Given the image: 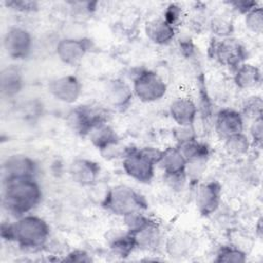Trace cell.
<instances>
[{"instance_id": "cell-22", "label": "cell", "mask_w": 263, "mask_h": 263, "mask_svg": "<svg viewBox=\"0 0 263 263\" xmlns=\"http://www.w3.org/2000/svg\"><path fill=\"white\" fill-rule=\"evenodd\" d=\"M251 146V139L245 135L243 132L231 135L224 139V149L233 157L245 156L250 151Z\"/></svg>"}, {"instance_id": "cell-13", "label": "cell", "mask_w": 263, "mask_h": 263, "mask_svg": "<svg viewBox=\"0 0 263 263\" xmlns=\"http://www.w3.org/2000/svg\"><path fill=\"white\" fill-rule=\"evenodd\" d=\"M100 165L87 158H77L72 161L69 167L71 179L80 186L93 185L100 175Z\"/></svg>"}, {"instance_id": "cell-35", "label": "cell", "mask_w": 263, "mask_h": 263, "mask_svg": "<svg viewBox=\"0 0 263 263\" xmlns=\"http://www.w3.org/2000/svg\"><path fill=\"white\" fill-rule=\"evenodd\" d=\"M69 257L66 259L68 261L74 262H89L91 258L84 252V251H74L68 255Z\"/></svg>"}, {"instance_id": "cell-3", "label": "cell", "mask_w": 263, "mask_h": 263, "mask_svg": "<svg viewBox=\"0 0 263 263\" xmlns=\"http://www.w3.org/2000/svg\"><path fill=\"white\" fill-rule=\"evenodd\" d=\"M102 205L108 212L122 218L143 212L148 206L145 197L126 185H117L108 189L103 197Z\"/></svg>"}, {"instance_id": "cell-17", "label": "cell", "mask_w": 263, "mask_h": 263, "mask_svg": "<svg viewBox=\"0 0 263 263\" xmlns=\"http://www.w3.org/2000/svg\"><path fill=\"white\" fill-rule=\"evenodd\" d=\"M145 33L153 43L165 45L174 39L176 31L175 26L167 23L163 17H157L147 22Z\"/></svg>"}, {"instance_id": "cell-31", "label": "cell", "mask_w": 263, "mask_h": 263, "mask_svg": "<svg viewBox=\"0 0 263 263\" xmlns=\"http://www.w3.org/2000/svg\"><path fill=\"white\" fill-rule=\"evenodd\" d=\"M250 135H251V143L252 145L261 146L262 139H263V120L262 117L256 120H253V123L250 127Z\"/></svg>"}, {"instance_id": "cell-27", "label": "cell", "mask_w": 263, "mask_h": 263, "mask_svg": "<svg viewBox=\"0 0 263 263\" xmlns=\"http://www.w3.org/2000/svg\"><path fill=\"white\" fill-rule=\"evenodd\" d=\"M246 28L257 35H260L263 31V9L262 6L257 5L247 14H245Z\"/></svg>"}, {"instance_id": "cell-30", "label": "cell", "mask_w": 263, "mask_h": 263, "mask_svg": "<svg viewBox=\"0 0 263 263\" xmlns=\"http://www.w3.org/2000/svg\"><path fill=\"white\" fill-rule=\"evenodd\" d=\"M174 137L178 142V144H181V143H185V142L196 139V134L193 128V125H187V126L178 125L175 128Z\"/></svg>"}, {"instance_id": "cell-9", "label": "cell", "mask_w": 263, "mask_h": 263, "mask_svg": "<svg viewBox=\"0 0 263 263\" xmlns=\"http://www.w3.org/2000/svg\"><path fill=\"white\" fill-rule=\"evenodd\" d=\"M81 83L79 79L72 74L60 76L50 81L48 91L58 101L65 104L75 103L81 95Z\"/></svg>"}, {"instance_id": "cell-23", "label": "cell", "mask_w": 263, "mask_h": 263, "mask_svg": "<svg viewBox=\"0 0 263 263\" xmlns=\"http://www.w3.org/2000/svg\"><path fill=\"white\" fill-rule=\"evenodd\" d=\"M177 147L187 162L194 160H208L210 155L209 147L205 144L198 142L196 139L178 144Z\"/></svg>"}, {"instance_id": "cell-21", "label": "cell", "mask_w": 263, "mask_h": 263, "mask_svg": "<svg viewBox=\"0 0 263 263\" xmlns=\"http://www.w3.org/2000/svg\"><path fill=\"white\" fill-rule=\"evenodd\" d=\"M88 137L92 145L103 153L118 145L119 141L117 134L110 125L107 124V122L101 123L93 127L89 132Z\"/></svg>"}, {"instance_id": "cell-1", "label": "cell", "mask_w": 263, "mask_h": 263, "mask_svg": "<svg viewBox=\"0 0 263 263\" xmlns=\"http://www.w3.org/2000/svg\"><path fill=\"white\" fill-rule=\"evenodd\" d=\"M2 201L5 209L21 217L35 209L42 198V190L35 178L3 181Z\"/></svg>"}, {"instance_id": "cell-26", "label": "cell", "mask_w": 263, "mask_h": 263, "mask_svg": "<svg viewBox=\"0 0 263 263\" xmlns=\"http://www.w3.org/2000/svg\"><path fill=\"white\" fill-rule=\"evenodd\" d=\"M210 29L214 35L223 39L231 37L234 27L230 18L223 15H217L211 20Z\"/></svg>"}, {"instance_id": "cell-4", "label": "cell", "mask_w": 263, "mask_h": 263, "mask_svg": "<svg viewBox=\"0 0 263 263\" xmlns=\"http://www.w3.org/2000/svg\"><path fill=\"white\" fill-rule=\"evenodd\" d=\"M11 241H15L20 247L26 249L43 246L49 236L47 222L32 214L18 217L17 221L11 223Z\"/></svg>"}, {"instance_id": "cell-2", "label": "cell", "mask_w": 263, "mask_h": 263, "mask_svg": "<svg viewBox=\"0 0 263 263\" xmlns=\"http://www.w3.org/2000/svg\"><path fill=\"white\" fill-rule=\"evenodd\" d=\"M160 153L161 150L153 147L127 149L123 155L122 167L125 174L135 181L149 183L154 177Z\"/></svg>"}, {"instance_id": "cell-16", "label": "cell", "mask_w": 263, "mask_h": 263, "mask_svg": "<svg viewBox=\"0 0 263 263\" xmlns=\"http://www.w3.org/2000/svg\"><path fill=\"white\" fill-rule=\"evenodd\" d=\"M168 110L173 120L180 126L193 125L198 112L195 103L186 97L175 99L171 103Z\"/></svg>"}, {"instance_id": "cell-34", "label": "cell", "mask_w": 263, "mask_h": 263, "mask_svg": "<svg viewBox=\"0 0 263 263\" xmlns=\"http://www.w3.org/2000/svg\"><path fill=\"white\" fill-rule=\"evenodd\" d=\"M181 15V8L177 5V4H170L164 12V16L163 18L170 23L171 25L175 26V24L177 23V21L179 20Z\"/></svg>"}, {"instance_id": "cell-11", "label": "cell", "mask_w": 263, "mask_h": 263, "mask_svg": "<svg viewBox=\"0 0 263 263\" xmlns=\"http://www.w3.org/2000/svg\"><path fill=\"white\" fill-rule=\"evenodd\" d=\"M221 202V186L217 181H208L196 190L195 204L198 212L208 217L214 214Z\"/></svg>"}, {"instance_id": "cell-8", "label": "cell", "mask_w": 263, "mask_h": 263, "mask_svg": "<svg viewBox=\"0 0 263 263\" xmlns=\"http://www.w3.org/2000/svg\"><path fill=\"white\" fill-rule=\"evenodd\" d=\"M106 122V116L102 109L92 106H79L68 114V124L80 135H88L97 125Z\"/></svg>"}, {"instance_id": "cell-19", "label": "cell", "mask_w": 263, "mask_h": 263, "mask_svg": "<svg viewBox=\"0 0 263 263\" xmlns=\"http://www.w3.org/2000/svg\"><path fill=\"white\" fill-rule=\"evenodd\" d=\"M24 87V79L21 71L14 66H8L0 74V91L2 97L13 98Z\"/></svg>"}, {"instance_id": "cell-29", "label": "cell", "mask_w": 263, "mask_h": 263, "mask_svg": "<svg viewBox=\"0 0 263 263\" xmlns=\"http://www.w3.org/2000/svg\"><path fill=\"white\" fill-rule=\"evenodd\" d=\"M262 108H263V102L261 97L259 96L250 97L243 104L241 115L252 118L253 120H256L262 117Z\"/></svg>"}, {"instance_id": "cell-25", "label": "cell", "mask_w": 263, "mask_h": 263, "mask_svg": "<svg viewBox=\"0 0 263 263\" xmlns=\"http://www.w3.org/2000/svg\"><path fill=\"white\" fill-rule=\"evenodd\" d=\"M192 245V239L188 235L178 233L170 237L166 243V250L171 256L183 257L190 252Z\"/></svg>"}, {"instance_id": "cell-7", "label": "cell", "mask_w": 263, "mask_h": 263, "mask_svg": "<svg viewBox=\"0 0 263 263\" xmlns=\"http://www.w3.org/2000/svg\"><path fill=\"white\" fill-rule=\"evenodd\" d=\"M33 47L31 33L23 27H10L3 37V48L13 60L27 59Z\"/></svg>"}, {"instance_id": "cell-6", "label": "cell", "mask_w": 263, "mask_h": 263, "mask_svg": "<svg viewBox=\"0 0 263 263\" xmlns=\"http://www.w3.org/2000/svg\"><path fill=\"white\" fill-rule=\"evenodd\" d=\"M247 55V48L239 40L233 37L223 38L213 46V57L216 61L232 70L245 63Z\"/></svg>"}, {"instance_id": "cell-32", "label": "cell", "mask_w": 263, "mask_h": 263, "mask_svg": "<svg viewBox=\"0 0 263 263\" xmlns=\"http://www.w3.org/2000/svg\"><path fill=\"white\" fill-rule=\"evenodd\" d=\"M6 5L14 10L22 11V12H29L34 11L38 8V4L33 1H9L6 2Z\"/></svg>"}, {"instance_id": "cell-10", "label": "cell", "mask_w": 263, "mask_h": 263, "mask_svg": "<svg viewBox=\"0 0 263 263\" xmlns=\"http://www.w3.org/2000/svg\"><path fill=\"white\" fill-rule=\"evenodd\" d=\"M90 41L85 38H64L55 47L59 59L66 65L75 66L79 64L87 53Z\"/></svg>"}, {"instance_id": "cell-24", "label": "cell", "mask_w": 263, "mask_h": 263, "mask_svg": "<svg viewBox=\"0 0 263 263\" xmlns=\"http://www.w3.org/2000/svg\"><path fill=\"white\" fill-rule=\"evenodd\" d=\"M110 248L116 256L124 258L133 253L137 248V243L134 236L127 231L124 234L115 236L110 243Z\"/></svg>"}, {"instance_id": "cell-12", "label": "cell", "mask_w": 263, "mask_h": 263, "mask_svg": "<svg viewBox=\"0 0 263 263\" xmlns=\"http://www.w3.org/2000/svg\"><path fill=\"white\" fill-rule=\"evenodd\" d=\"M36 163L25 155H11L2 164V179L9 181L22 178H35Z\"/></svg>"}, {"instance_id": "cell-15", "label": "cell", "mask_w": 263, "mask_h": 263, "mask_svg": "<svg viewBox=\"0 0 263 263\" xmlns=\"http://www.w3.org/2000/svg\"><path fill=\"white\" fill-rule=\"evenodd\" d=\"M187 161L178 147H167L161 150L157 165L162 170L165 177L186 175Z\"/></svg>"}, {"instance_id": "cell-28", "label": "cell", "mask_w": 263, "mask_h": 263, "mask_svg": "<svg viewBox=\"0 0 263 263\" xmlns=\"http://www.w3.org/2000/svg\"><path fill=\"white\" fill-rule=\"evenodd\" d=\"M247 260V255L240 249L233 246H224L218 253L215 261L217 262H236L242 263Z\"/></svg>"}, {"instance_id": "cell-33", "label": "cell", "mask_w": 263, "mask_h": 263, "mask_svg": "<svg viewBox=\"0 0 263 263\" xmlns=\"http://www.w3.org/2000/svg\"><path fill=\"white\" fill-rule=\"evenodd\" d=\"M230 5L233 7L235 11L239 12L240 14H247L249 11H251L254 7L258 5L256 1H247V0H241V1H233L230 2Z\"/></svg>"}, {"instance_id": "cell-14", "label": "cell", "mask_w": 263, "mask_h": 263, "mask_svg": "<svg viewBox=\"0 0 263 263\" xmlns=\"http://www.w3.org/2000/svg\"><path fill=\"white\" fill-rule=\"evenodd\" d=\"M215 129L223 140L231 135L241 133L243 130V116L234 109H221L216 115Z\"/></svg>"}, {"instance_id": "cell-18", "label": "cell", "mask_w": 263, "mask_h": 263, "mask_svg": "<svg viewBox=\"0 0 263 263\" xmlns=\"http://www.w3.org/2000/svg\"><path fill=\"white\" fill-rule=\"evenodd\" d=\"M134 97L133 88L123 80L114 79L109 82L106 90L108 103L115 108H125Z\"/></svg>"}, {"instance_id": "cell-20", "label": "cell", "mask_w": 263, "mask_h": 263, "mask_svg": "<svg viewBox=\"0 0 263 263\" xmlns=\"http://www.w3.org/2000/svg\"><path fill=\"white\" fill-rule=\"evenodd\" d=\"M233 80L238 88L250 89L261 83L262 74L257 66L245 62L234 70Z\"/></svg>"}, {"instance_id": "cell-5", "label": "cell", "mask_w": 263, "mask_h": 263, "mask_svg": "<svg viewBox=\"0 0 263 263\" xmlns=\"http://www.w3.org/2000/svg\"><path fill=\"white\" fill-rule=\"evenodd\" d=\"M132 88L134 96L144 103H152L162 99L167 90L164 80L151 70H141L135 76Z\"/></svg>"}]
</instances>
